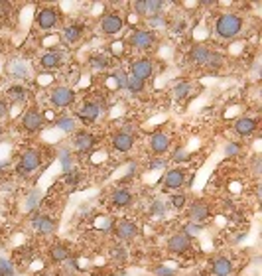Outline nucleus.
<instances>
[{
  "instance_id": "f3484780",
  "label": "nucleus",
  "mask_w": 262,
  "mask_h": 276,
  "mask_svg": "<svg viewBox=\"0 0 262 276\" xmlns=\"http://www.w3.org/2000/svg\"><path fill=\"white\" fill-rule=\"evenodd\" d=\"M73 144L79 152H91L95 146V136L87 130H79V132H75Z\"/></svg>"
},
{
  "instance_id": "f8f14e48",
  "label": "nucleus",
  "mask_w": 262,
  "mask_h": 276,
  "mask_svg": "<svg viewBox=\"0 0 262 276\" xmlns=\"http://www.w3.org/2000/svg\"><path fill=\"white\" fill-rule=\"evenodd\" d=\"M187 176H186V170H182V168H171L166 172V176H164V185L168 187V189H180L182 185L186 184Z\"/></svg>"
},
{
  "instance_id": "f03ea898",
  "label": "nucleus",
  "mask_w": 262,
  "mask_h": 276,
  "mask_svg": "<svg viewBox=\"0 0 262 276\" xmlns=\"http://www.w3.org/2000/svg\"><path fill=\"white\" fill-rule=\"evenodd\" d=\"M61 14L56 6H39L36 12V26L41 32H50L59 26Z\"/></svg>"
},
{
  "instance_id": "0eeeda50",
  "label": "nucleus",
  "mask_w": 262,
  "mask_h": 276,
  "mask_svg": "<svg viewBox=\"0 0 262 276\" xmlns=\"http://www.w3.org/2000/svg\"><path fill=\"white\" fill-rule=\"evenodd\" d=\"M124 24H126V20L122 18L120 14L107 12V14L101 18V32H103L105 36H116V34L124 28Z\"/></svg>"
},
{
  "instance_id": "393cba45",
  "label": "nucleus",
  "mask_w": 262,
  "mask_h": 276,
  "mask_svg": "<svg viewBox=\"0 0 262 276\" xmlns=\"http://www.w3.org/2000/svg\"><path fill=\"white\" fill-rule=\"evenodd\" d=\"M124 87H128L132 93H142L144 91V81H140V79H136V77L128 75V79H126Z\"/></svg>"
},
{
  "instance_id": "4468645a",
  "label": "nucleus",
  "mask_w": 262,
  "mask_h": 276,
  "mask_svg": "<svg viewBox=\"0 0 262 276\" xmlns=\"http://www.w3.org/2000/svg\"><path fill=\"white\" fill-rule=\"evenodd\" d=\"M187 215H189V219L193 221V223H203V221L209 219V215H211V207H209L207 202H203V200H197V202L191 203Z\"/></svg>"
},
{
  "instance_id": "c756f323",
  "label": "nucleus",
  "mask_w": 262,
  "mask_h": 276,
  "mask_svg": "<svg viewBox=\"0 0 262 276\" xmlns=\"http://www.w3.org/2000/svg\"><path fill=\"white\" fill-rule=\"evenodd\" d=\"M112 258H116V260H124V258H126V253H124V249L116 247V249L112 251Z\"/></svg>"
},
{
  "instance_id": "f257e3e1",
  "label": "nucleus",
  "mask_w": 262,
  "mask_h": 276,
  "mask_svg": "<svg viewBox=\"0 0 262 276\" xmlns=\"http://www.w3.org/2000/svg\"><path fill=\"white\" fill-rule=\"evenodd\" d=\"M213 28H215L217 37H221V40H235L243 32L244 20L243 16H239L235 12H223V14H219L215 18Z\"/></svg>"
},
{
  "instance_id": "c85d7f7f",
  "label": "nucleus",
  "mask_w": 262,
  "mask_h": 276,
  "mask_svg": "<svg viewBox=\"0 0 262 276\" xmlns=\"http://www.w3.org/2000/svg\"><path fill=\"white\" fill-rule=\"evenodd\" d=\"M187 158H189V156H187V152H184L182 148H180V150L173 154V162H186Z\"/></svg>"
},
{
  "instance_id": "2eb2a0df",
  "label": "nucleus",
  "mask_w": 262,
  "mask_h": 276,
  "mask_svg": "<svg viewBox=\"0 0 262 276\" xmlns=\"http://www.w3.org/2000/svg\"><path fill=\"white\" fill-rule=\"evenodd\" d=\"M114 235H116L120 241H130L138 235V227H136V223L124 219V221H120V223H116V227H114Z\"/></svg>"
},
{
  "instance_id": "6e6552de",
  "label": "nucleus",
  "mask_w": 262,
  "mask_h": 276,
  "mask_svg": "<svg viewBox=\"0 0 262 276\" xmlns=\"http://www.w3.org/2000/svg\"><path fill=\"white\" fill-rule=\"evenodd\" d=\"M169 148H171V136H169L168 132L156 130V132L150 136V150H152V154L164 156Z\"/></svg>"
},
{
  "instance_id": "b1692460",
  "label": "nucleus",
  "mask_w": 262,
  "mask_h": 276,
  "mask_svg": "<svg viewBox=\"0 0 262 276\" xmlns=\"http://www.w3.org/2000/svg\"><path fill=\"white\" fill-rule=\"evenodd\" d=\"M8 99L12 101V103H26V99H28V93L26 89L22 87V85H12V87H8Z\"/></svg>"
},
{
  "instance_id": "412c9836",
  "label": "nucleus",
  "mask_w": 262,
  "mask_h": 276,
  "mask_svg": "<svg viewBox=\"0 0 262 276\" xmlns=\"http://www.w3.org/2000/svg\"><path fill=\"white\" fill-rule=\"evenodd\" d=\"M34 227H36V231L39 235H52L56 231V221L43 215V217H37L34 221Z\"/></svg>"
},
{
  "instance_id": "2f4dec72",
  "label": "nucleus",
  "mask_w": 262,
  "mask_h": 276,
  "mask_svg": "<svg viewBox=\"0 0 262 276\" xmlns=\"http://www.w3.org/2000/svg\"><path fill=\"white\" fill-rule=\"evenodd\" d=\"M6 114H8V103L4 99H0V119L6 116Z\"/></svg>"
},
{
  "instance_id": "20e7f679",
  "label": "nucleus",
  "mask_w": 262,
  "mask_h": 276,
  "mask_svg": "<svg viewBox=\"0 0 262 276\" xmlns=\"http://www.w3.org/2000/svg\"><path fill=\"white\" fill-rule=\"evenodd\" d=\"M156 34L152 30H132V34L128 36V44H130L134 50H140V52H146L152 50L156 46Z\"/></svg>"
},
{
  "instance_id": "6ab92c4d",
  "label": "nucleus",
  "mask_w": 262,
  "mask_h": 276,
  "mask_svg": "<svg viewBox=\"0 0 262 276\" xmlns=\"http://www.w3.org/2000/svg\"><path fill=\"white\" fill-rule=\"evenodd\" d=\"M61 37H63V42L69 44V46L79 44L81 37H83V26H81V24H69V26H65Z\"/></svg>"
},
{
  "instance_id": "a211bd4d",
  "label": "nucleus",
  "mask_w": 262,
  "mask_h": 276,
  "mask_svg": "<svg viewBox=\"0 0 262 276\" xmlns=\"http://www.w3.org/2000/svg\"><path fill=\"white\" fill-rule=\"evenodd\" d=\"M99 112H101L99 105L93 103V101H87V103H83V107L79 109L77 116H79V119H81L85 125H89V123H95V121L99 119Z\"/></svg>"
},
{
  "instance_id": "7ed1b4c3",
  "label": "nucleus",
  "mask_w": 262,
  "mask_h": 276,
  "mask_svg": "<svg viewBox=\"0 0 262 276\" xmlns=\"http://www.w3.org/2000/svg\"><path fill=\"white\" fill-rule=\"evenodd\" d=\"M50 101L56 109H69L75 103V91L67 85H57L50 93Z\"/></svg>"
},
{
  "instance_id": "7c9ffc66",
  "label": "nucleus",
  "mask_w": 262,
  "mask_h": 276,
  "mask_svg": "<svg viewBox=\"0 0 262 276\" xmlns=\"http://www.w3.org/2000/svg\"><path fill=\"white\" fill-rule=\"evenodd\" d=\"M239 144H235V142H233V144H227V154H229V156H237V154H239Z\"/></svg>"
},
{
  "instance_id": "423d86ee",
  "label": "nucleus",
  "mask_w": 262,
  "mask_h": 276,
  "mask_svg": "<svg viewBox=\"0 0 262 276\" xmlns=\"http://www.w3.org/2000/svg\"><path fill=\"white\" fill-rule=\"evenodd\" d=\"M154 71H156V63L150 57H138V59H134L130 63V75L136 77V79H140V81L150 79L154 75Z\"/></svg>"
},
{
  "instance_id": "39448f33",
  "label": "nucleus",
  "mask_w": 262,
  "mask_h": 276,
  "mask_svg": "<svg viewBox=\"0 0 262 276\" xmlns=\"http://www.w3.org/2000/svg\"><path fill=\"white\" fill-rule=\"evenodd\" d=\"M41 166V156L36 148H28L18 162V172L22 176H30L32 172H36L37 168Z\"/></svg>"
},
{
  "instance_id": "dca6fc26",
  "label": "nucleus",
  "mask_w": 262,
  "mask_h": 276,
  "mask_svg": "<svg viewBox=\"0 0 262 276\" xmlns=\"http://www.w3.org/2000/svg\"><path fill=\"white\" fill-rule=\"evenodd\" d=\"M61 63H63V55L59 54L57 50H50V52L39 55V65H41L43 69H48V71L61 67Z\"/></svg>"
},
{
  "instance_id": "4be33fe9",
  "label": "nucleus",
  "mask_w": 262,
  "mask_h": 276,
  "mask_svg": "<svg viewBox=\"0 0 262 276\" xmlns=\"http://www.w3.org/2000/svg\"><path fill=\"white\" fill-rule=\"evenodd\" d=\"M111 200L116 207H126V205H130L132 203V193L128 189H114Z\"/></svg>"
},
{
  "instance_id": "bb28decb",
  "label": "nucleus",
  "mask_w": 262,
  "mask_h": 276,
  "mask_svg": "<svg viewBox=\"0 0 262 276\" xmlns=\"http://www.w3.org/2000/svg\"><path fill=\"white\" fill-rule=\"evenodd\" d=\"M186 203H187L186 193H176V195H171V205H173L176 209H184Z\"/></svg>"
},
{
  "instance_id": "473e14b6",
  "label": "nucleus",
  "mask_w": 262,
  "mask_h": 276,
  "mask_svg": "<svg viewBox=\"0 0 262 276\" xmlns=\"http://www.w3.org/2000/svg\"><path fill=\"white\" fill-rule=\"evenodd\" d=\"M2 134H4V129H2V125H0V138H2Z\"/></svg>"
},
{
  "instance_id": "5701e85b",
  "label": "nucleus",
  "mask_w": 262,
  "mask_h": 276,
  "mask_svg": "<svg viewBox=\"0 0 262 276\" xmlns=\"http://www.w3.org/2000/svg\"><path fill=\"white\" fill-rule=\"evenodd\" d=\"M50 258L54 260V262H63V260H67L69 258V249L65 247V245H52V249H50Z\"/></svg>"
},
{
  "instance_id": "9b49d317",
  "label": "nucleus",
  "mask_w": 262,
  "mask_h": 276,
  "mask_svg": "<svg viewBox=\"0 0 262 276\" xmlns=\"http://www.w3.org/2000/svg\"><path fill=\"white\" fill-rule=\"evenodd\" d=\"M191 249V237H187L186 233H176L168 239V251L173 255H184Z\"/></svg>"
},
{
  "instance_id": "cd10ccee",
  "label": "nucleus",
  "mask_w": 262,
  "mask_h": 276,
  "mask_svg": "<svg viewBox=\"0 0 262 276\" xmlns=\"http://www.w3.org/2000/svg\"><path fill=\"white\" fill-rule=\"evenodd\" d=\"M91 63H93L97 69H101V71H103V69H107V67H109V63H111V61H109V57H99V55H97V57L91 59Z\"/></svg>"
},
{
  "instance_id": "aec40b11",
  "label": "nucleus",
  "mask_w": 262,
  "mask_h": 276,
  "mask_svg": "<svg viewBox=\"0 0 262 276\" xmlns=\"http://www.w3.org/2000/svg\"><path fill=\"white\" fill-rule=\"evenodd\" d=\"M211 270H213V276H233V262L229 258L219 257L213 260Z\"/></svg>"
},
{
  "instance_id": "ddd939ff",
  "label": "nucleus",
  "mask_w": 262,
  "mask_h": 276,
  "mask_svg": "<svg viewBox=\"0 0 262 276\" xmlns=\"http://www.w3.org/2000/svg\"><path fill=\"white\" fill-rule=\"evenodd\" d=\"M112 148L116 150V152H120V154H126V152H130L132 146H134V136H132L130 132H124V130H120V132H116L114 136H112Z\"/></svg>"
},
{
  "instance_id": "1a4fd4ad",
  "label": "nucleus",
  "mask_w": 262,
  "mask_h": 276,
  "mask_svg": "<svg viewBox=\"0 0 262 276\" xmlns=\"http://www.w3.org/2000/svg\"><path fill=\"white\" fill-rule=\"evenodd\" d=\"M43 127V116L37 109H28L22 114V129L28 132H37Z\"/></svg>"
},
{
  "instance_id": "a878e982",
  "label": "nucleus",
  "mask_w": 262,
  "mask_h": 276,
  "mask_svg": "<svg viewBox=\"0 0 262 276\" xmlns=\"http://www.w3.org/2000/svg\"><path fill=\"white\" fill-rule=\"evenodd\" d=\"M173 91H176V97H178V99H184V97H187L189 91H191V83H189V81H180Z\"/></svg>"
},
{
  "instance_id": "9d476101",
  "label": "nucleus",
  "mask_w": 262,
  "mask_h": 276,
  "mask_svg": "<svg viewBox=\"0 0 262 276\" xmlns=\"http://www.w3.org/2000/svg\"><path fill=\"white\" fill-rule=\"evenodd\" d=\"M256 129H258V121L254 116H239L235 121V134L241 138H248L250 134H254Z\"/></svg>"
}]
</instances>
